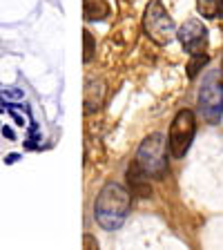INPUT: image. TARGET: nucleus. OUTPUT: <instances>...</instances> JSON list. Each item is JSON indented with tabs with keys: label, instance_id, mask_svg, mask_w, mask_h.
I'll return each mask as SVG.
<instances>
[{
	"label": "nucleus",
	"instance_id": "obj_1",
	"mask_svg": "<svg viewBox=\"0 0 223 250\" xmlns=\"http://www.w3.org/2000/svg\"><path fill=\"white\" fill-rule=\"evenodd\" d=\"M132 208V192H127L121 183L109 181L103 186L94 201V219L105 230H119L127 219Z\"/></svg>",
	"mask_w": 223,
	"mask_h": 250
},
{
	"label": "nucleus",
	"instance_id": "obj_2",
	"mask_svg": "<svg viewBox=\"0 0 223 250\" xmlns=\"http://www.w3.org/2000/svg\"><path fill=\"white\" fill-rule=\"evenodd\" d=\"M136 163H139L150 179H163L167 174V141L163 134L145 136V141L139 146L136 152Z\"/></svg>",
	"mask_w": 223,
	"mask_h": 250
},
{
	"label": "nucleus",
	"instance_id": "obj_3",
	"mask_svg": "<svg viewBox=\"0 0 223 250\" xmlns=\"http://www.w3.org/2000/svg\"><path fill=\"white\" fill-rule=\"evenodd\" d=\"M197 134V116L192 109H181L170 125V134H167V154L172 159H183L190 150Z\"/></svg>",
	"mask_w": 223,
	"mask_h": 250
},
{
	"label": "nucleus",
	"instance_id": "obj_4",
	"mask_svg": "<svg viewBox=\"0 0 223 250\" xmlns=\"http://www.w3.org/2000/svg\"><path fill=\"white\" fill-rule=\"evenodd\" d=\"M143 29L156 45H167V42H172V38L177 36L174 21L170 18V14L165 11L161 0L147 2L145 14H143Z\"/></svg>",
	"mask_w": 223,
	"mask_h": 250
},
{
	"label": "nucleus",
	"instance_id": "obj_5",
	"mask_svg": "<svg viewBox=\"0 0 223 250\" xmlns=\"http://www.w3.org/2000/svg\"><path fill=\"white\" fill-rule=\"evenodd\" d=\"M199 109H201L203 119L212 125L221 123L223 116V85L219 83L217 78H210L208 83L201 87L199 92Z\"/></svg>",
	"mask_w": 223,
	"mask_h": 250
},
{
	"label": "nucleus",
	"instance_id": "obj_6",
	"mask_svg": "<svg viewBox=\"0 0 223 250\" xmlns=\"http://www.w3.org/2000/svg\"><path fill=\"white\" fill-rule=\"evenodd\" d=\"M177 38L181 41L183 49H185L190 56L208 49V29H205V25H203L201 21H197V18H190V21L183 22L177 31Z\"/></svg>",
	"mask_w": 223,
	"mask_h": 250
},
{
	"label": "nucleus",
	"instance_id": "obj_7",
	"mask_svg": "<svg viewBox=\"0 0 223 250\" xmlns=\"http://www.w3.org/2000/svg\"><path fill=\"white\" fill-rule=\"evenodd\" d=\"M127 186H130V192L134 197H141V199L152 197V181L145 174V170L136 161L130 163V167H127Z\"/></svg>",
	"mask_w": 223,
	"mask_h": 250
},
{
	"label": "nucleus",
	"instance_id": "obj_8",
	"mask_svg": "<svg viewBox=\"0 0 223 250\" xmlns=\"http://www.w3.org/2000/svg\"><path fill=\"white\" fill-rule=\"evenodd\" d=\"M103 94H105L103 85L89 81L87 87H85V112H94V109H99L101 103H103Z\"/></svg>",
	"mask_w": 223,
	"mask_h": 250
},
{
	"label": "nucleus",
	"instance_id": "obj_9",
	"mask_svg": "<svg viewBox=\"0 0 223 250\" xmlns=\"http://www.w3.org/2000/svg\"><path fill=\"white\" fill-rule=\"evenodd\" d=\"M83 16L85 21H103L105 16H109V5L105 0H85Z\"/></svg>",
	"mask_w": 223,
	"mask_h": 250
},
{
	"label": "nucleus",
	"instance_id": "obj_10",
	"mask_svg": "<svg viewBox=\"0 0 223 250\" xmlns=\"http://www.w3.org/2000/svg\"><path fill=\"white\" fill-rule=\"evenodd\" d=\"M197 9L205 18H223V0H197Z\"/></svg>",
	"mask_w": 223,
	"mask_h": 250
},
{
	"label": "nucleus",
	"instance_id": "obj_11",
	"mask_svg": "<svg viewBox=\"0 0 223 250\" xmlns=\"http://www.w3.org/2000/svg\"><path fill=\"white\" fill-rule=\"evenodd\" d=\"M208 54L201 52V54H192L190 56V61H187V78H197L199 72L201 69H205V65H208Z\"/></svg>",
	"mask_w": 223,
	"mask_h": 250
},
{
	"label": "nucleus",
	"instance_id": "obj_12",
	"mask_svg": "<svg viewBox=\"0 0 223 250\" xmlns=\"http://www.w3.org/2000/svg\"><path fill=\"white\" fill-rule=\"evenodd\" d=\"M83 61L89 62L94 58V36H92V31L85 29L83 31Z\"/></svg>",
	"mask_w": 223,
	"mask_h": 250
},
{
	"label": "nucleus",
	"instance_id": "obj_13",
	"mask_svg": "<svg viewBox=\"0 0 223 250\" xmlns=\"http://www.w3.org/2000/svg\"><path fill=\"white\" fill-rule=\"evenodd\" d=\"M38 141H41V136L36 134V130H31V136H27L25 139V150H36Z\"/></svg>",
	"mask_w": 223,
	"mask_h": 250
},
{
	"label": "nucleus",
	"instance_id": "obj_14",
	"mask_svg": "<svg viewBox=\"0 0 223 250\" xmlns=\"http://www.w3.org/2000/svg\"><path fill=\"white\" fill-rule=\"evenodd\" d=\"M9 116L14 119V123H16V125H25V119H22V116L18 114L16 109H9Z\"/></svg>",
	"mask_w": 223,
	"mask_h": 250
},
{
	"label": "nucleus",
	"instance_id": "obj_15",
	"mask_svg": "<svg viewBox=\"0 0 223 250\" xmlns=\"http://www.w3.org/2000/svg\"><path fill=\"white\" fill-rule=\"evenodd\" d=\"M7 99H22V89H18V87H16V89H7Z\"/></svg>",
	"mask_w": 223,
	"mask_h": 250
},
{
	"label": "nucleus",
	"instance_id": "obj_16",
	"mask_svg": "<svg viewBox=\"0 0 223 250\" xmlns=\"http://www.w3.org/2000/svg\"><path fill=\"white\" fill-rule=\"evenodd\" d=\"M2 136H5V139H9V141H16V132L11 130L9 125H5V127H2Z\"/></svg>",
	"mask_w": 223,
	"mask_h": 250
},
{
	"label": "nucleus",
	"instance_id": "obj_17",
	"mask_svg": "<svg viewBox=\"0 0 223 250\" xmlns=\"http://www.w3.org/2000/svg\"><path fill=\"white\" fill-rule=\"evenodd\" d=\"M20 161V154H7L5 156V163L7 166H11V163H18Z\"/></svg>",
	"mask_w": 223,
	"mask_h": 250
},
{
	"label": "nucleus",
	"instance_id": "obj_18",
	"mask_svg": "<svg viewBox=\"0 0 223 250\" xmlns=\"http://www.w3.org/2000/svg\"><path fill=\"white\" fill-rule=\"evenodd\" d=\"M2 109H5V107H2V105H0V112H2Z\"/></svg>",
	"mask_w": 223,
	"mask_h": 250
}]
</instances>
